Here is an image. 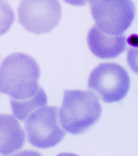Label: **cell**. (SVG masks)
<instances>
[{
	"label": "cell",
	"instance_id": "7a4b0ae2",
	"mask_svg": "<svg viewBox=\"0 0 138 156\" xmlns=\"http://www.w3.org/2000/svg\"><path fill=\"white\" fill-rule=\"evenodd\" d=\"M102 106L93 93L66 90L59 112L63 129L71 134H82L95 124L102 115Z\"/></svg>",
	"mask_w": 138,
	"mask_h": 156
},
{
	"label": "cell",
	"instance_id": "52a82bcc",
	"mask_svg": "<svg viewBox=\"0 0 138 156\" xmlns=\"http://www.w3.org/2000/svg\"><path fill=\"white\" fill-rule=\"evenodd\" d=\"M126 37L122 35H110L93 26L87 35V44L90 51L100 58H116L125 50Z\"/></svg>",
	"mask_w": 138,
	"mask_h": 156
},
{
	"label": "cell",
	"instance_id": "277c9868",
	"mask_svg": "<svg viewBox=\"0 0 138 156\" xmlns=\"http://www.w3.org/2000/svg\"><path fill=\"white\" fill-rule=\"evenodd\" d=\"M96 26L110 35H121L130 27L136 15L132 0H89Z\"/></svg>",
	"mask_w": 138,
	"mask_h": 156
},
{
	"label": "cell",
	"instance_id": "8992f818",
	"mask_svg": "<svg viewBox=\"0 0 138 156\" xmlns=\"http://www.w3.org/2000/svg\"><path fill=\"white\" fill-rule=\"evenodd\" d=\"M17 12L19 22L28 32L45 34L59 23L62 7L58 0H21Z\"/></svg>",
	"mask_w": 138,
	"mask_h": 156
},
{
	"label": "cell",
	"instance_id": "8fae6325",
	"mask_svg": "<svg viewBox=\"0 0 138 156\" xmlns=\"http://www.w3.org/2000/svg\"><path fill=\"white\" fill-rule=\"evenodd\" d=\"M89 0H64V2L74 6L85 5Z\"/></svg>",
	"mask_w": 138,
	"mask_h": 156
},
{
	"label": "cell",
	"instance_id": "ba28073f",
	"mask_svg": "<svg viewBox=\"0 0 138 156\" xmlns=\"http://www.w3.org/2000/svg\"><path fill=\"white\" fill-rule=\"evenodd\" d=\"M25 136L19 122L11 115L0 114V154H12L22 149Z\"/></svg>",
	"mask_w": 138,
	"mask_h": 156
},
{
	"label": "cell",
	"instance_id": "9c48e42d",
	"mask_svg": "<svg viewBox=\"0 0 138 156\" xmlns=\"http://www.w3.org/2000/svg\"><path fill=\"white\" fill-rule=\"evenodd\" d=\"M12 113L17 119L24 121L35 110L46 105L47 97L44 90L41 87L34 97L24 100L10 99Z\"/></svg>",
	"mask_w": 138,
	"mask_h": 156
},
{
	"label": "cell",
	"instance_id": "30bf717a",
	"mask_svg": "<svg viewBox=\"0 0 138 156\" xmlns=\"http://www.w3.org/2000/svg\"><path fill=\"white\" fill-rule=\"evenodd\" d=\"M14 11L7 0H0V36L5 34L14 23Z\"/></svg>",
	"mask_w": 138,
	"mask_h": 156
},
{
	"label": "cell",
	"instance_id": "5b68a950",
	"mask_svg": "<svg viewBox=\"0 0 138 156\" xmlns=\"http://www.w3.org/2000/svg\"><path fill=\"white\" fill-rule=\"evenodd\" d=\"M130 78L126 69L116 63H103L90 73L88 87L103 101L117 102L129 92Z\"/></svg>",
	"mask_w": 138,
	"mask_h": 156
},
{
	"label": "cell",
	"instance_id": "3957f363",
	"mask_svg": "<svg viewBox=\"0 0 138 156\" xmlns=\"http://www.w3.org/2000/svg\"><path fill=\"white\" fill-rule=\"evenodd\" d=\"M58 107L43 106L25 120V129L29 143L39 149L56 146L66 136L59 121Z\"/></svg>",
	"mask_w": 138,
	"mask_h": 156
},
{
	"label": "cell",
	"instance_id": "6da1fadb",
	"mask_svg": "<svg viewBox=\"0 0 138 156\" xmlns=\"http://www.w3.org/2000/svg\"><path fill=\"white\" fill-rule=\"evenodd\" d=\"M40 69L32 57L16 52L5 57L0 66V92L10 99L24 100L39 90Z\"/></svg>",
	"mask_w": 138,
	"mask_h": 156
}]
</instances>
